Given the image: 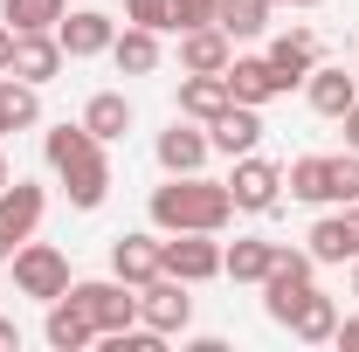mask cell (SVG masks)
<instances>
[{
  "label": "cell",
  "instance_id": "obj_1",
  "mask_svg": "<svg viewBox=\"0 0 359 352\" xmlns=\"http://www.w3.org/2000/svg\"><path fill=\"white\" fill-rule=\"evenodd\" d=\"M42 159L48 173L62 180V194H69V208L76 215H97L104 208V194H111V159H104V138H90V125L76 118H62V125H48L42 132Z\"/></svg>",
  "mask_w": 359,
  "mask_h": 352
},
{
  "label": "cell",
  "instance_id": "obj_2",
  "mask_svg": "<svg viewBox=\"0 0 359 352\" xmlns=\"http://www.w3.org/2000/svg\"><path fill=\"white\" fill-rule=\"evenodd\" d=\"M145 215L159 235H187V228L222 235L235 221V194H228V180H208V173H166V187H152Z\"/></svg>",
  "mask_w": 359,
  "mask_h": 352
},
{
  "label": "cell",
  "instance_id": "obj_3",
  "mask_svg": "<svg viewBox=\"0 0 359 352\" xmlns=\"http://www.w3.org/2000/svg\"><path fill=\"white\" fill-rule=\"evenodd\" d=\"M7 263H14V290H21V297H35V304H55V297L76 283V276H69V256H62L55 242H35V235H28Z\"/></svg>",
  "mask_w": 359,
  "mask_h": 352
},
{
  "label": "cell",
  "instance_id": "obj_4",
  "mask_svg": "<svg viewBox=\"0 0 359 352\" xmlns=\"http://www.w3.org/2000/svg\"><path fill=\"white\" fill-rule=\"evenodd\" d=\"M311 283H318V256H311V249H283V242H276V263H269V276L256 283V290H263L269 325H283V318L297 311V297H304Z\"/></svg>",
  "mask_w": 359,
  "mask_h": 352
},
{
  "label": "cell",
  "instance_id": "obj_5",
  "mask_svg": "<svg viewBox=\"0 0 359 352\" xmlns=\"http://www.w3.org/2000/svg\"><path fill=\"white\" fill-rule=\"evenodd\" d=\"M138 325H152L159 339H180L187 325H194V283H180V276H152V283H138Z\"/></svg>",
  "mask_w": 359,
  "mask_h": 352
},
{
  "label": "cell",
  "instance_id": "obj_6",
  "mask_svg": "<svg viewBox=\"0 0 359 352\" xmlns=\"http://www.w3.org/2000/svg\"><path fill=\"white\" fill-rule=\"evenodd\" d=\"M69 297L83 304V318L97 325V339H104V332L138 325V290L125 283V276H90V283H69Z\"/></svg>",
  "mask_w": 359,
  "mask_h": 352
},
{
  "label": "cell",
  "instance_id": "obj_7",
  "mask_svg": "<svg viewBox=\"0 0 359 352\" xmlns=\"http://www.w3.org/2000/svg\"><path fill=\"white\" fill-rule=\"evenodd\" d=\"M159 263H166V276H180V283H215V276H222V242H215L208 228H187V235H166Z\"/></svg>",
  "mask_w": 359,
  "mask_h": 352
},
{
  "label": "cell",
  "instance_id": "obj_8",
  "mask_svg": "<svg viewBox=\"0 0 359 352\" xmlns=\"http://www.w3.org/2000/svg\"><path fill=\"white\" fill-rule=\"evenodd\" d=\"M228 194H235V215H269L283 201V166H269L263 152H242L228 173Z\"/></svg>",
  "mask_w": 359,
  "mask_h": 352
},
{
  "label": "cell",
  "instance_id": "obj_9",
  "mask_svg": "<svg viewBox=\"0 0 359 352\" xmlns=\"http://www.w3.org/2000/svg\"><path fill=\"white\" fill-rule=\"evenodd\" d=\"M42 215H48V194L35 187V180L14 173L7 187H0V242H7V249H21V242L42 228Z\"/></svg>",
  "mask_w": 359,
  "mask_h": 352
},
{
  "label": "cell",
  "instance_id": "obj_10",
  "mask_svg": "<svg viewBox=\"0 0 359 352\" xmlns=\"http://www.w3.org/2000/svg\"><path fill=\"white\" fill-rule=\"evenodd\" d=\"M55 42H62V55H69V62L111 55V42H118V21H111L104 7H76V14H62V21H55Z\"/></svg>",
  "mask_w": 359,
  "mask_h": 352
},
{
  "label": "cell",
  "instance_id": "obj_11",
  "mask_svg": "<svg viewBox=\"0 0 359 352\" xmlns=\"http://www.w3.org/2000/svg\"><path fill=\"white\" fill-rule=\"evenodd\" d=\"M159 173H208V159H215V145H208V125H194V118H173L166 132H159Z\"/></svg>",
  "mask_w": 359,
  "mask_h": 352
},
{
  "label": "cell",
  "instance_id": "obj_12",
  "mask_svg": "<svg viewBox=\"0 0 359 352\" xmlns=\"http://www.w3.org/2000/svg\"><path fill=\"white\" fill-rule=\"evenodd\" d=\"M159 249H166V235H159V228H138V235H118V242H111V276H125V283H152V276H159Z\"/></svg>",
  "mask_w": 359,
  "mask_h": 352
},
{
  "label": "cell",
  "instance_id": "obj_13",
  "mask_svg": "<svg viewBox=\"0 0 359 352\" xmlns=\"http://www.w3.org/2000/svg\"><path fill=\"white\" fill-rule=\"evenodd\" d=\"M228 62H235V42L215 21L208 28H180V76H222Z\"/></svg>",
  "mask_w": 359,
  "mask_h": 352
},
{
  "label": "cell",
  "instance_id": "obj_14",
  "mask_svg": "<svg viewBox=\"0 0 359 352\" xmlns=\"http://www.w3.org/2000/svg\"><path fill=\"white\" fill-rule=\"evenodd\" d=\"M263 55H269V69H276V83L297 90L318 69V35H311V28H283V35H269Z\"/></svg>",
  "mask_w": 359,
  "mask_h": 352
},
{
  "label": "cell",
  "instance_id": "obj_15",
  "mask_svg": "<svg viewBox=\"0 0 359 352\" xmlns=\"http://www.w3.org/2000/svg\"><path fill=\"white\" fill-rule=\"evenodd\" d=\"M62 42H55V28H42V35H14V69L7 76H21V83H55L62 76Z\"/></svg>",
  "mask_w": 359,
  "mask_h": 352
},
{
  "label": "cell",
  "instance_id": "obj_16",
  "mask_svg": "<svg viewBox=\"0 0 359 352\" xmlns=\"http://www.w3.org/2000/svg\"><path fill=\"white\" fill-rule=\"evenodd\" d=\"M208 145H215L222 159H242V152H256V145H263V111H256V104H228L222 118L208 125Z\"/></svg>",
  "mask_w": 359,
  "mask_h": 352
},
{
  "label": "cell",
  "instance_id": "obj_17",
  "mask_svg": "<svg viewBox=\"0 0 359 352\" xmlns=\"http://www.w3.org/2000/svg\"><path fill=\"white\" fill-rule=\"evenodd\" d=\"M283 332H290L297 346H332V332H339V304H332V297L311 283V290L297 297V311L283 318Z\"/></svg>",
  "mask_w": 359,
  "mask_h": 352
},
{
  "label": "cell",
  "instance_id": "obj_18",
  "mask_svg": "<svg viewBox=\"0 0 359 352\" xmlns=\"http://www.w3.org/2000/svg\"><path fill=\"white\" fill-rule=\"evenodd\" d=\"M304 97H311L318 118H346V111L359 104V76H346L339 62H318L311 76H304Z\"/></svg>",
  "mask_w": 359,
  "mask_h": 352
},
{
  "label": "cell",
  "instance_id": "obj_19",
  "mask_svg": "<svg viewBox=\"0 0 359 352\" xmlns=\"http://www.w3.org/2000/svg\"><path fill=\"white\" fill-rule=\"evenodd\" d=\"M111 62H118V76H152V69L166 62L159 28H138V21H125V28H118V42H111Z\"/></svg>",
  "mask_w": 359,
  "mask_h": 352
},
{
  "label": "cell",
  "instance_id": "obj_20",
  "mask_svg": "<svg viewBox=\"0 0 359 352\" xmlns=\"http://www.w3.org/2000/svg\"><path fill=\"white\" fill-rule=\"evenodd\" d=\"M304 242H311L318 263H353V256H359V221H353V208H339V215H318Z\"/></svg>",
  "mask_w": 359,
  "mask_h": 352
},
{
  "label": "cell",
  "instance_id": "obj_21",
  "mask_svg": "<svg viewBox=\"0 0 359 352\" xmlns=\"http://www.w3.org/2000/svg\"><path fill=\"white\" fill-rule=\"evenodd\" d=\"M222 76H228V97H235V104H256V111H263L269 97H283L276 69H269V55H235Z\"/></svg>",
  "mask_w": 359,
  "mask_h": 352
},
{
  "label": "cell",
  "instance_id": "obj_22",
  "mask_svg": "<svg viewBox=\"0 0 359 352\" xmlns=\"http://www.w3.org/2000/svg\"><path fill=\"white\" fill-rule=\"evenodd\" d=\"M42 339H48L55 352H83V346H97V325H90V318H83V304L62 290V297L48 304V318H42Z\"/></svg>",
  "mask_w": 359,
  "mask_h": 352
},
{
  "label": "cell",
  "instance_id": "obj_23",
  "mask_svg": "<svg viewBox=\"0 0 359 352\" xmlns=\"http://www.w3.org/2000/svg\"><path fill=\"white\" fill-rule=\"evenodd\" d=\"M269 263H276V242H263V235H235V242H222V276H228V283H263Z\"/></svg>",
  "mask_w": 359,
  "mask_h": 352
},
{
  "label": "cell",
  "instance_id": "obj_24",
  "mask_svg": "<svg viewBox=\"0 0 359 352\" xmlns=\"http://www.w3.org/2000/svg\"><path fill=\"white\" fill-rule=\"evenodd\" d=\"M283 187H290V201H304V208H332V159H325V152L290 159V166H283Z\"/></svg>",
  "mask_w": 359,
  "mask_h": 352
},
{
  "label": "cell",
  "instance_id": "obj_25",
  "mask_svg": "<svg viewBox=\"0 0 359 352\" xmlns=\"http://www.w3.org/2000/svg\"><path fill=\"white\" fill-rule=\"evenodd\" d=\"M228 104V76H180V118H194V125H215Z\"/></svg>",
  "mask_w": 359,
  "mask_h": 352
},
{
  "label": "cell",
  "instance_id": "obj_26",
  "mask_svg": "<svg viewBox=\"0 0 359 352\" xmlns=\"http://www.w3.org/2000/svg\"><path fill=\"white\" fill-rule=\"evenodd\" d=\"M83 125H90V138H104V145L125 138L132 132V97H125V90H97L83 104Z\"/></svg>",
  "mask_w": 359,
  "mask_h": 352
},
{
  "label": "cell",
  "instance_id": "obj_27",
  "mask_svg": "<svg viewBox=\"0 0 359 352\" xmlns=\"http://www.w3.org/2000/svg\"><path fill=\"white\" fill-rule=\"evenodd\" d=\"M215 28L228 42H256L269 35V0H215Z\"/></svg>",
  "mask_w": 359,
  "mask_h": 352
},
{
  "label": "cell",
  "instance_id": "obj_28",
  "mask_svg": "<svg viewBox=\"0 0 359 352\" xmlns=\"http://www.w3.org/2000/svg\"><path fill=\"white\" fill-rule=\"evenodd\" d=\"M0 118H7V132H35L42 125V83L0 76Z\"/></svg>",
  "mask_w": 359,
  "mask_h": 352
},
{
  "label": "cell",
  "instance_id": "obj_29",
  "mask_svg": "<svg viewBox=\"0 0 359 352\" xmlns=\"http://www.w3.org/2000/svg\"><path fill=\"white\" fill-rule=\"evenodd\" d=\"M69 14V0H0V21L14 28V35H42Z\"/></svg>",
  "mask_w": 359,
  "mask_h": 352
},
{
  "label": "cell",
  "instance_id": "obj_30",
  "mask_svg": "<svg viewBox=\"0 0 359 352\" xmlns=\"http://www.w3.org/2000/svg\"><path fill=\"white\" fill-rule=\"evenodd\" d=\"M332 201H339V208L359 201V152H339V159H332Z\"/></svg>",
  "mask_w": 359,
  "mask_h": 352
},
{
  "label": "cell",
  "instance_id": "obj_31",
  "mask_svg": "<svg viewBox=\"0 0 359 352\" xmlns=\"http://www.w3.org/2000/svg\"><path fill=\"white\" fill-rule=\"evenodd\" d=\"M125 21H138V28H159V35H173V0H125Z\"/></svg>",
  "mask_w": 359,
  "mask_h": 352
},
{
  "label": "cell",
  "instance_id": "obj_32",
  "mask_svg": "<svg viewBox=\"0 0 359 352\" xmlns=\"http://www.w3.org/2000/svg\"><path fill=\"white\" fill-rule=\"evenodd\" d=\"M215 21V0H173V35L180 28H208Z\"/></svg>",
  "mask_w": 359,
  "mask_h": 352
},
{
  "label": "cell",
  "instance_id": "obj_33",
  "mask_svg": "<svg viewBox=\"0 0 359 352\" xmlns=\"http://www.w3.org/2000/svg\"><path fill=\"white\" fill-rule=\"evenodd\" d=\"M332 346H346V352H359V311H353V318H339V332H332Z\"/></svg>",
  "mask_w": 359,
  "mask_h": 352
},
{
  "label": "cell",
  "instance_id": "obj_34",
  "mask_svg": "<svg viewBox=\"0 0 359 352\" xmlns=\"http://www.w3.org/2000/svg\"><path fill=\"white\" fill-rule=\"evenodd\" d=\"M7 69H14V28L0 21V76H7Z\"/></svg>",
  "mask_w": 359,
  "mask_h": 352
},
{
  "label": "cell",
  "instance_id": "obj_35",
  "mask_svg": "<svg viewBox=\"0 0 359 352\" xmlns=\"http://www.w3.org/2000/svg\"><path fill=\"white\" fill-rule=\"evenodd\" d=\"M339 125H346V152H359V104L346 111V118H339Z\"/></svg>",
  "mask_w": 359,
  "mask_h": 352
},
{
  "label": "cell",
  "instance_id": "obj_36",
  "mask_svg": "<svg viewBox=\"0 0 359 352\" xmlns=\"http://www.w3.org/2000/svg\"><path fill=\"white\" fill-rule=\"evenodd\" d=\"M7 346H21V325H14V318H0V352Z\"/></svg>",
  "mask_w": 359,
  "mask_h": 352
},
{
  "label": "cell",
  "instance_id": "obj_37",
  "mask_svg": "<svg viewBox=\"0 0 359 352\" xmlns=\"http://www.w3.org/2000/svg\"><path fill=\"white\" fill-rule=\"evenodd\" d=\"M7 180H14V166H7V152H0V187H7Z\"/></svg>",
  "mask_w": 359,
  "mask_h": 352
},
{
  "label": "cell",
  "instance_id": "obj_38",
  "mask_svg": "<svg viewBox=\"0 0 359 352\" xmlns=\"http://www.w3.org/2000/svg\"><path fill=\"white\" fill-rule=\"evenodd\" d=\"M353 297H359V256H353Z\"/></svg>",
  "mask_w": 359,
  "mask_h": 352
},
{
  "label": "cell",
  "instance_id": "obj_39",
  "mask_svg": "<svg viewBox=\"0 0 359 352\" xmlns=\"http://www.w3.org/2000/svg\"><path fill=\"white\" fill-rule=\"evenodd\" d=\"M290 7H325V0H290Z\"/></svg>",
  "mask_w": 359,
  "mask_h": 352
},
{
  "label": "cell",
  "instance_id": "obj_40",
  "mask_svg": "<svg viewBox=\"0 0 359 352\" xmlns=\"http://www.w3.org/2000/svg\"><path fill=\"white\" fill-rule=\"evenodd\" d=\"M269 7H290V0H269Z\"/></svg>",
  "mask_w": 359,
  "mask_h": 352
},
{
  "label": "cell",
  "instance_id": "obj_41",
  "mask_svg": "<svg viewBox=\"0 0 359 352\" xmlns=\"http://www.w3.org/2000/svg\"><path fill=\"white\" fill-rule=\"evenodd\" d=\"M0 138H7V118H0Z\"/></svg>",
  "mask_w": 359,
  "mask_h": 352
},
{
  "label": "cell",
  "instance_id": "obj_42",
  "mask_svg": "<svg viewBox=\"0 0 359 352\" xmlns=\"http://www.w3.org/2000/svg\"><path fill=\"white\" fill-rule=\"evenodd\" d=\"M353 221H359V201H353Z\"/></svg>",
  "mask_w": 359,
  "mask_h": 352
},
{
  "label": "cell",
  "instance_id": "obj_43",
  "mask_svg": "<svg viewBox=\"0 0 359 352\" xmlns=\"http://www.w3.org/2000/svg\"><path fill=\"white\" fill-rule=\"evenodd\" d=\"M353 55H359V48H353Z\"/></svg>",
  "mask_w": 359,
  "mask_h": 352
}]
</instances>
